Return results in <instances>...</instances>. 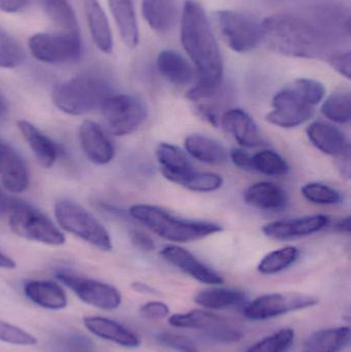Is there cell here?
<instances>
[{
	"instance_id": "obj_1",
	"label": "cell",
	"mask_w": 351,
	"mask_h": 352,
	"mask_svg": "<svg viewBox=\"0 0 351 352\" xmlns=\"http://www.w3.org/2000/svg\"><path fill=\"white\" fill-rule=\"evenodd\" d=\"M262 26V41L270 49L288 57L317 59L333 56L334 38L338 26L350 29V20L339 16H326L310 20L298 14H280L268 16ZM328 58V59H329Z\"/></svg>"
},
{
	"instance_id": "obj_2",
	"label": "cell",
	"mask_w": 351,
	"mask_h": 352,
	"mask_svg": "<svg viewBox=\"0 0 351 352\" xmlns=\"http://www.w3.org/2000/svg\"><path fill=\"white\" fill-rule=\"evenodd\" d=\"M181 24V43L198 72V82L185 95L194 102L224 85V61L205 10L195 0L185 2Z\"/></svg>"
},
{
	"instance_id": "obj_3",
	"label": "cell",
	"mask_w": 351,
	"mask_h": 352,
	"mask_svg": "<svg viewBox=\"0 0 351 352\" xmlns=\"http://www.w3.org/2000/svg\"><path fill=\"white\" fill-rule=\"evenodd\" d=\"M129 213L152 233L177 243L197 241L223 230L222 226L212 221L179 219L155 205L135 204L130 207Z\"/></svg>"
},
{
	"instance_id": "obj_4",
	"label": "cell",
	"mask_w": 351,
	"mask_h": 352,
	"mask_svg": "<svg viewBox=\"0 0 351 352\" xmlns=\"http://www.w3.org/2000/svg\"><path fill=\"white\" fill-rule=\"evenodd\" d=\"M111 96V85L104 78L84 74L58 85L52 100L58 109L67 115L82 116L101 109Z\"/></svg>"
},
{
	"instance_id": "obj_5",
	"label": "cell",
	"mask_w": 351,
	"mask_h": 352,
	"mask_svg": "<svg viewBox=\"0 0 351 352\" xmlns=\"http://www.w3.org/2000/svg\"><path fill=\"white\" fill-rule=\"evenodd\" d=\"M55 217L62 229L92 244L102 252H111L113 242L104 226L84 207L71 201H58Z\"/></svg>"
},
{
	"instance_id": "obj_6",
	"label": "cell",
	"mask_w": 351,
	"mask_h": 352,
	"mask_svg": "<svg viewBox=\"0 0 351 352\" xmlns=\"http://www.w3.org/2000/svg\"><path fill=\"white\" fill-rule=\"evenodd\" d=\"M214 20L227 45L236 53H249L262 43L261 22L251 14L220 10L214 12Z\"/></svg>"
},
{
	"instance_id": "obj_7",
	"label": "cell",
	"mask_w": 351,
	"mask_h": 352,
	"mask_svg": "<svg viewBox=\"0 0 351 352\" xmlns=\"http://www.w3.org/2000/svg\"><path fill=\"white\" fill-rule=\"evenodd\" d=\"M8 223L16 235L25 239L47 245L65 243V236L47 215L22 201H16L10 211Z\"/></svg>"
},
{
	"instance_id": "obj_8",
	"label": "cell",
	"mask_w": 351,
	"mask_h": 352,
	"mask_svg": "<svg viewBox=\"0 0 351 352\" xmlns=\"http://www.w3.org/2000/svg\"><path fill=\"white\" fill-rule=\"evenodd\" d=\"M168 322L174 328L199 331L218 342H238L245 337L243 331L234 322L207 310L196 309L173 314L169 318Z\"/></svg>"
},
{
	"instance_id": "obj_9",
	"label": "cell",
	"mask_w": 351,
	"mask_h": 352,
	"mask_svg": "<svg viewBox=\"0 0 351 352\" xmlns=\"http://www.w3.org/2000/svg\"><path fill=\"white\" fill-rule=\"evenodd\" d=\"M101 109L109 132L115 136L133 133L148 118V107L133 95H111Z\"/></svg>"
},
{
	"instance_id": "obj_10",
	"label": "cell",
	"mask_w": 351,
	"mask_h": 352,
	"mask_svg": "<svg viewBox=\"0 0 351 352\" xmlns=\"http://www.w3.org/2000/svg\"><path fill=\"white\" fill-rule=\"evenodd\" d=\"M28 47L31 55L43 63H71L82 54L80 33H37L29 39Z\"/></svg>"
},
{
	"instance_id": "obj_11",
	"label": "cell",
	"mask_w": 351,
	"mask_h": 352,
	"mask_svg": "<svg viewBox=\"0 0 351 352\" xmlns=\"http://www.w3.org/2000/svg\"><path fill=\"white\" fill-rule=\"evenodd\" d=\"M319 303L313 296L300 294H267L256 298L243 309L245 318L251 320H266L291 312L307 309Z\"/></svg>"
},
{
	"instance_id": "obj_12",
	"label": "cell",
	"mask_w": 351,
	"mask_h": 352,
	"mask_svg": "<svg viewBox=\"0 0 351 352\" xmlns=\"http://www.w3.org/2000/svg\"><path fill=\"white\" fill-rule=\"evenodd\" d=\"M58 280L73 292L82 302L102 310H115L121 306L122 295L115 287L102 281L60 271Z\"/></svg>"
},
{
	"instance_id": "obj_13",
	"label": "cell",
	"mask_w": 351,
	"mask_h": 352,
	"mask_svg": "<svg viewBox=\"0 0 351 352\" xmlns=\"http://www.w3.org/2000/svg\"><path fill=\"white\" fill-rule=\"evenodd\" d=\"M272 105L273 111L266 119L272 125L284 129L303 125L315 115V107L302 98L292 84L274 95Z\"/></svg>"
},
{
	"instance_id": "obj_14",
	"label": "cell",
	"mask_w": 351,
	"mask_h": 352,
	"mask_svg": "<svg viewBox=\"0 0 351 352\" xmlns=\"http://www.w3.org/2000/svg\"><path fill=\"white\" fill-rule=\"evenodd\" d=\"M163 260L183 271L195 280L208 285H220L224 278L214 269L203 264L185 248L177 245L165 246L160 252Z\"/></svg>"
},
{
	"instance_id": "obj_15",
	"label": "cell",
	"mask_w": 351,
	"mask_h": 352,
	"mask_svg": "<svg viewBox=\"0 0 351 352\" xmlns=\"http://www.w3.org/2000/svg\"><path fill=\"white\" fill-rule=\"evenodd\" d=\"M330 223V217L324 214L309 215L298 219H280L264 226V235L274 240H292L306 237L321 231Z\"/></svg>"
},
{
	"instance_id": "obj_16",
	"label": "cell",
	"mask_w": 351,
	"mask_h": 352,
	"mask_svg": "<svg viewBox=\"0 0 351 352\" xmlns=\"http://www.w3.org/2000/svg\"><path fill=\"white\" fill-rule=\"evenodd\" d=\"M78 140L84 156L94 164H109L115 157L113 142L104 130L95 122L90 120L82 122L78 129Z\"/></svg>"
},
{
	"instance_id": "obj_17",
	"label": "cell",
	"mask_w": 351,
	"mask_h": 352,
	"mask_svg": "<svg viewBox=\"0 0 351 352\" xmlns=\"http://www.w3.org/2000/svg\"><path fill=\"white\" fill-rule=\"evenodd\" d=\"M0 180L10 192H23L28 188L29 173L22 157L5 140L0 138Z\"/></svg>"
},
{
	"instance_id": "obj_18",
	"label": "cell",
	"mask_w": 351,
	"mask_h": 352,
	"mask_svg": "<svg viewBox=\"0 0 351 352\" xmlns=\"http://www.w3.org/2000/svg\"><path fill=\"white\" fill-rule=\"evenodd\" d=\"M220 125L243 148H257L265 144L255 120L241 109H229L220 118Z\"/></svg>"
},
{
	"instance_id": "obj_19",
	"label": "cell",
	"mask_w": 351,
	"mask_h": 352,
	"mask_svg": "<svg viewBox=\"0 0 351 352\" xmlns=\"http://www.w3.org/2000/svg\"><path fill=\"white\" fill-rule=\"evenodd\" d=\"M84 326L95 336L120 346L136 349L141 343L139 337L129 329L115 320L103 316H87L84 318Z\"/></svg>"
},
{
	"instance_id": "obj_20",
	"label": "cell",
	"mask_w": 351,
	"mask_h": 352,
	"mask_svg": "<svg viewBox=\"0 0 351 352\" xmlns=\"http://www.w3.org/2000/svg\"><path fill=\"white\" fill-rule=\"evenodd\" d=\"M18 128L39 164L45 168H51L63 153L61 146L29 122L19 121Z\"/></svg>"
},
{
	"instance_id": "obj_21",
	"label": "cell",
	"mask_w": 351,
	"mask_h": 352,
	"mask_svg": "<svg viewBox=\"0 0 351 352\" xmlns=\"http://www.w3.org/2000/svg\"><path fill=\"white\" fill-rule=\"evenodd\" d=\"M306 133L311 144L329 156L337 157L350 148L346 134L333 124L323 121L313 122L307 128Z\"/></svg>"
},
{
	"instance_id": "obj_22",
	"label": "cell",
	"mask_w": 351,
	"mask_h": 352,
	"mask_svg": "<svg viewBox=\"0 0 351 352\" xmlns=\"http://www.w3.org/2000/svg\"><path fill=\"white\" fill-rule=\"evenodd\" d=\"M245 202L249 206L262 210L278 211L286 207L288 194L278 184L269 182H260L251 184L245 190Z\"/></svg>"
},
{
	"instance_id": "obj_23",
	"label": "cell",
	"mask_w": 351,
	"mask_h": 352,
	"mask_svg": "<svg viewBox=\"0 0 351 352\" xmlns=\"http://www.w3.org/2000/svg\"><path fill=\"white\" fill-rule=\"evenodd\" d=\"M159 72L175 86H188L195 78V70L187 59L174 50H163L157 58Z\"/></svg>"
},
{
	"instance_id": "obj_24",
	"label": "cell",
	"mask_w": 351,
	"mask_h": 352,
	"mask_svg": "<svg viewBox=\"0 0 351 352\" xmlns=\"http://www.w3.org/2000/svg\"><path fill=\"white\" fill-rule=\"evenodd\" d=\"M25 296L32 303L49 310H62L68 300L64 289L51 280H29L25 283Z\"/></svg>"
},
{
	"instance_id": "obj_25",
	"label": "cell",
	"mask_w": 351,
	"mask_h": 352,
	"mask_svg": "<svg viewBox=\"0 0 351 352\" xmlns=\"http://www.w3.org/2000/svg\"><path fill=\"white\" fill-rule=\"evenodd\" d=\"M350 327L323 329L311 333L303 343L302 352H341L350 343Z\"/></svg>"
},
{
	"instance_id": "obj_26",
	"label": "cell",
	"mask_w": 351,
	"mask_h": 352,
	"mask_svg": "<svg viewBox=\"0 0 351 352\" xmlns=\"http://www.w3.org/2000/svg\"><path fill=\"white\" fill-rule=\"evenodd\" d=\"M82 4L93 41L103 53H111L113 47V34L102 6L98 0H82Z\"/></svg>"
},
{
	"instance_id": "obj_27",
	"label": "cell",
	"mask_w": 351,
	"mask_h": 352,
	"mask_svg": "<svg viewBox=\"0 0 351 352\" xmlns=\"http://www.w3.org/2000/svg\"><path fill=\"white\" fill-rule=\"evenodd\" d=\"M185 148L190 156L206 164L222 165L229 160L228 151L220 142L201 134L188 136Z\"/></svg>"
},
{
	"instance_id": "obj_28",
	"label": "cell",
	"mask_w": 351,
	"mask_h": 352,
	"mask_svg": "<svg viewBox=\"0 0 351 352\" xmlns=\"http://www.w3.org/2000/svg\"><path fill=\"white\" fill-rule=\"evenodd\" d=\"M142 14L148 26L159 33L172 30L177 21L175 0H142Z\"/></svg>"
},
{
	"instance_id": "obj_29",
	"label": "cell",
	"mask_w": 351,
	"mask_h": 352,
	"mask_svg": "<svg viewBox=\"0 0 351 352\" xmlns=\"http://www.w3.org/2000/svg\"><path fill=\"white\" fill-rule=\"evenodd\" d=\"M109 4L122 41L134 49L139 41V31L133 0H109Z\"/></svg>"
},
{
	"instance_id": "obj_30",
	"label": "cell",
	"mask_w": 351,
	"mask_h": 352,
	"mask_svg": "<svg viewBox=\"0 0 351 352\" xmlns=\"http://www.w3.org/2000/svg\"><path fill=\"white\" fill-rule=\"evenodd\" d=\"M247 299V294L240 289L220 287L203 289L194 297L196 304L210 310L235 307L245 303Z\"/></svg>"
},
{
	"instance_id": "obj_31",
	"label": "cell",
	"mask_w": 351,
	"mask_h": 352,
	"mask_svg": "<svg viewBox=\"0 0 351 352\" xmlns=\"http://www.w3.org/2000/svg\"><path fill=\"white\" fill-rule=\"evenodd\" d=\"M157 160L165 178L193 170L194 166L187 153L170 144H160L156 150Z\"/></svg>"
},
{
	"instance_id": "obj_32",
	"label": "cell",
	"mask_w": 351,
	"mask_h": 352,
	"mask_svg": "<svg viewBox=\"0 0 351 352\" xmlns=\"http://www.w3.org/2000/svg\"><path fill=\"white\" fill-rule=\"evenodd\" d=\"M167 179L188 190L199 192H214L222 188L224 184L222 176L216 173H201L194 169L181 175L170 176Z\"/></svg>"
},
{
	"instance_id": "obj_33",
	"label": "cell",
	"mask_w": 351,
	"mask_h": 352,
	"mask_svg": "<svg viewBox=\"0 0 351 352\" xmlns=\"http://www.w3.org/2000/svg\"><path fill=\"white\" fill-rule=\"evenodd\" d=\"M300 250L296 246L278 248L266 254L258 265V271L262 274L273 275L290 268L298 261Z\"/></svg>"
},
{
	"instance_id": "obj_34",
	"label": "cell",
	"mask_w": 351,
	"mask_h": 352,
	"mask_svg": "<svg viewBox=\"0 0 351 352\" xmlns=\"http://www.w3.org/2000/svg\"><path fill=\"white\" fill-rule=\"evenodd\" d=\"M45 12L61 32L80 33L76 12L67 0H45Z\"/></svg>"
},
{
	"instance_id": "obj_35",
	"label": "cell",
	"mask_w": 351,
	"mask_h": 352,
	"mask_svg": "<svg viewBox=\"0 0 351 352\" xmlns=\"http://www.w3.org/2000/svg\"><path fill=\"white\" fill-rule=\"evenodd\" d=\"M321 113L336 124H348L351 120V95L348 91H337L321 105Z\"/></svg>"
},
{
	"instance_id": "obj_36",
	"label": "cell",
	"mask_w": 351,
	"mask_h": 352,
	"mask_svg": "<svg viewBox=\"0 0 351 352\" xmlns=\"http://www.w3.org/2000/svg\"><path fill=\"white\" fill-rule=\"evenodd\" d=\"M253 171L269 176H284L290 171L288 162L278 153L263 150L253 156Z\"/></svg>"
},
{
	"instance_id": "obj_37",
	"label": "cell",
	"mask_w": 351,
	"mask_h": 352,
	"mask_svg": "<svg viewBox=\"0 0 351 352\" xmlns=\"http://www.w3.org/2000/svg\"><path fill=\"white\" fill-rule=\"evenodd\" d=\"M295 340L293 329L286 328L265 337L249 346L245 352H288Z\"/></svg>"
},
{
	"instance_id": "obj_38",
	"label": "cell",
	"mask_w": 351,
	"mask_h": 352,
	"mask_svg": "<svg viewBox=\"0 0 351 352\" xmlns=\"http://www.w3.org/2000/svg\"><path fill=\"white\" fill-rule=\"evenodd\" d=\"M24 59V50L20 43L0 28V68L18 67Z\"/></svg>"
},
{
	"instance_id": "obj_39",
	"label": "cell",
	"mask_w": 351,
	"mask_h": 352,
	"mask_svg": "<svg viewBox=\"0 0 351 352\" xmlns=\"http://www.w3.org/2000/svg\"><path fill=\"white\" fill-rule=\"evenodd\" d=\"M301 192L306 200L315 204L335 205L343 201V197L339 190L321 182L305 184Z\"/></svg>"
},
{
	"instance_id": "obj_40",
	"label": "cell",
	"mask_w": 351,
	"mask_h": 352,
	"mask_svg": "<svg viewBox=\"0 0 351 352\" xmlns=\"http://www.w3.org/2000/svg\"><path fill=\"white\" fill-rule=\"evenodd\" d=\"M292 85L302 98L313 107L324 100L327 93L323 82L311 78H298Z\"/></svg>"
},
{
	"instance_id": "obj_41",
	"label": "cell",
	"mask_w": 351,
	"mask_h": 352,
	"mask_svg": "<svg viewBox=\"0 0 351 352\" xmlns=\"http://www.w3.org/2000/svg\"><path fill=\"white\" fill-rule=\"evenodd\" d=\"M0 342L20 346H32L36 345L37 339L23 329L0 320Z\"/></svg>"
},
{
	"instance_id": "obj_42",
	"label": "cell",
	"mask_w": 351,
	"mask_h": 352,
	"mask_svg": "<svg viewBox=\"0 0 351 352\" xmlns=\"http://www.w3.org/2000/svg\"><path fill=\"white\" fill-rule=\"evenodd\" d=\"M157 340L163 346L177 352H199L197 345L192 339L177 333H160L157 335Z\"/></svg>"
},
{
	"instance_id": "obj_43",
	"label": "cell",
	"mask_w": 351,
	"mask_h": 352,
	"mask_svg": "<svg viewBox=\"0 0 351 352\" xmlns=\"http://www.w3.org/2000/svg\"><path fill=\"white\" fill-rule=\"evenodd\" d=\"M139 314L142 318L148 320H161L170 314L167 304L160 301L148 302L139 308Z\"/></svg>"
},
{
	"instance_id": "obj_44",
	"label": "cell",
	"mask_w": 351,
	"mask_h": 352,
	"mask_svg": "<svg viewBox=\"0 0 351 352\" xmlns=\"http://www.w3.org/2000/svg\"><path fill=\"white\" fill-rule=\"evenodd\" d=\"M328 61L335 72L348 80H350L351 54L350 51L334 54L328 59Z\"/></svg>"
},
{
	"instance_id": "obj_45",
	"label": "cell",
	"mask_w": 351,
	"mask_h": 352,
	"mask_svg": "<svg viewBox=\"0 0 351 352\" xmlns=\"http://www.w3.org/2000/svg\"><path fill=\"white\" fill-rule=\"evenodd\" d=\"M131 243L142 252H152L156 248L154 240L150 236L139 230H132L129 233Z\"/></svg>"
},
{
	"instance_id": "obj_46",
	"label": "cell",
	"mask_w": 351,
	"mask_h": 352,
	"mask_svg": "<svg viewBox=\"0 0 351 352\" xmlns=\"http://www.w3.org/2000/svg\"><path fill=\"white\" fill-rule=\"evenodd\" d=\"M229 158L232 161L233 164L242 170L253 171V156L245 152L242 148H233L229 153Z\"/></svg>"
},
{
	"instance_id": "obj_47",
	"label": "cell",
	"mask_w": 351,
	"mask_h": 352,
	"mask_svg": "<svg viewBox=\"0 0 351 352\" xmlns=\"http://www.w3.org/2000/svg\"><path fill=\"white\" fill-rule=\"evenodd\" d=\"M337 168L339 170L340 175H342V177L346 178V179H350L351 175V168H350V148H346L344 152H342L341 154L338 155L337 157Z\"/></svg>"
},
{
	"instance_id": "obj_48",
	"label": "cell",
	"mask_w": 351,
	"mask_h": 352,
	"mask_svg": "<svg viewBox=\"0 0 351 352\" xmlns=\"http://www.w3.org/2000/svg\"><path fill=\"white\" fill-rule=\"evenodd\" d=\"M29 0H0V10L4 12H18L28 6Z\"/></svg>"
},
{
	"instance_id": "obj_49",
	"label": "cell",
	"mask_w": 351,
	"mask_h": 352,
	"mask_svg": "<svg viewBox=\"0 0 351 352\" xmlns=\"http://www.w3.org/2000/svg\"><path fill=\"white\" fill-rule=\"evenodd\" d=\"M16 199L12 198V197L6 195L5 192L0 190V214L8 212L14 208V205L16 203Z\"/></svg>"
},
{
	"instance_id": "obj_50",
	"label": "cell",
	"mask_w": 351,
	"mask_h": 352,
	"mask_svg": "<svg viewBox=\"0 0 351 352\" xmlns=\"http://www.w3.org/2000/svg\"><path fill=\"white\" fill-rule=\"evenodd\" d=\"M132 289L135 291L136 293L142 294V295H158L159 292L157 291L154 287L150 285H146L144 283H140V281H136V283H132Z\"/></svg>"
},
{
	"instance_id": "obj_51",
	"label": "cell",
	"mask_w": 351,
	"mask_h": 352,
	"mask_svg": "<svg viewBox=\"0 0 351 352\" xmlns=\"http://www.w3.org/2000/svg\"><path fill=\"white\" fill-rule=\"evenodd\" d=\"M335 230L340 233L350 234L351 230L350 217H346V219H340L336 223Z\"/></svg>"
},
{
	"instance_id": "obj_52",
	"label": "cell",
	"mask_w": 351,
	"mask_h": 352,
	"mask_svg": "<svg viewBox=\"0 0 351 352\" xmlns=\"http://www.w3.org/2000/svg\"><path fill=\"white\" fill-rule=\"evenodd\" d=\"M0 268L14 269L16 268V263L10 256L0 252Z\"/></svg>"
},
{
	"instance_id": "obj_53",
	"label": "cell",
	"mask_w": 351,
	"mask_h": 352,
	"mask_svg": "<svg viewBox=\"0 0 351 352\" xmlns=\"http://www.w3.org/2000/svg\"><path fill=\"white\" fill-rule=\"evenodd\" d=\"M6 115H8V107H6L5 101L0 95V122L5 119Z\"/></svg>"
}]
</instances>
